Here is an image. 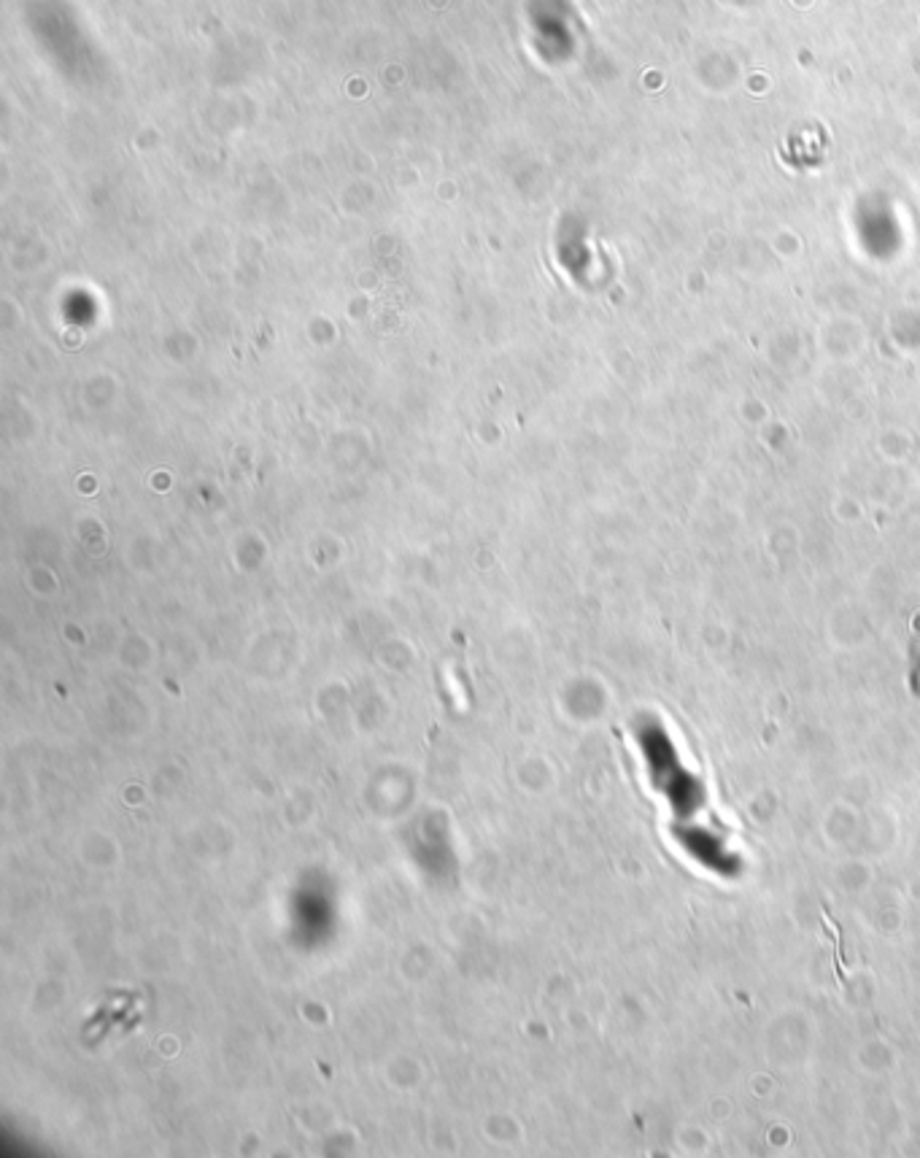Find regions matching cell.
I'll use <instances>...</instances> for the list:
<instances>
[]
</instances>
